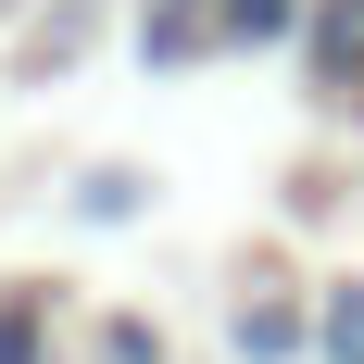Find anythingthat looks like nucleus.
Wrapping results in <instances>:
<instances>
[{
  "mask_svg": "<svg viewBox=\"0 0 364 364\" xmlns=\"http://www.w3.org/2000/svg\"><path fill=\"white\" fill-rule=\"evenodd\" d=\"M314 364H364V277H339L314 301Z\"/></svg>",
  "mask_w": 364,
  "mask_h": 364,
  "instance_id": "nucleus-1",
  "label": "nucleus"
},
{
  "mask_svg": "<svg viewBox=\"0 0 364 364\" xmlns=\"http://www.w3.org/2000/svg\"><path fill=\"white\" fill-rule=\"evenodd\" d=\"M0 364H50V314L38 301H0Z\"/></svg>",
  "mask_w": 364,
  "mask_h": 364,
  "instance_id": "nucleus-2",
  "label": "nucleus"
},
{
  "mask_svg": "<svg viewBox=\"0 0 364 364\" xmlns=\"http://www.w3.org/2000/svg\"><path fill=\"white\" fill-rule=\"evenodd\" d=\"M239 352H264V364H289V352H301V327H289V314H239Z\"/></svg>",
  "mask_w": 364,
  "mask_h": 364,
  "instance_id": "nucleus-3",
  "label": "nucleus"
},
{
  "mask_svg": "<svg viewBox=\"0 0 364 364\" xmlns=\"http://www.w3.org/2000/svg\"><path fill=\"white\" fill-rule=\"evenodd\" d=\"M226 26H239V38H264V26H289V0H226Z\"/></svg>",
  "mask_w": 364,
  "mask_h": 364,
  "instance_id": "nucleus-4",
  "label": "nucleus"
}]
</instances>
